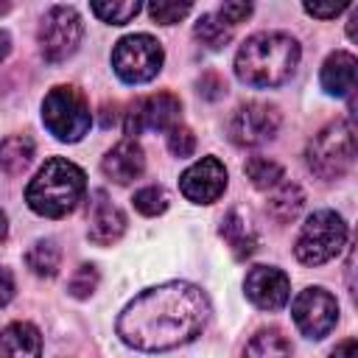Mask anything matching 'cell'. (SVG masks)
I'll use <instances>...</instances> for the list:
<instances>
[{
  "label": "cell",
  "instance_id": "obj_27",
  "mask_svg": "<svg viewBox=\"0 0 358 358\" xmlns=\"http://www.w3.org/2000/svg\"><path fill=\"white\" fill-rule=\"evenodd\" d=\"M131 201H134V207H137L143 215H159V213L168 210V193H165L159 185L140 187Z\"/></svg>",
  "mask_w": 358,
  "mask_h": 358
},
{
  "label": "cell",
  "instance_id": "obj_9",
  "mask_svg": "<svg viewBox=\"0 0 358 358\" xmlns=\"http://www.w3.org/2000/svg\"><path fill=\"white\" fill-rule=\"evenodd\" d=\"M291 316L305 338H324L338 322V302L330 291L310 285L296 294L291 305Z\"/></svg>",
  "mask_w": 358,
  "mask_h": 358
},
{
  "label": "cell",
  "instance_id": "obj_15",
  "mask_svg": "<svg viewBox=\"0 0 358 358\" xmlns=\"http://www.w3.org/2000/svg\"><path fill=\"white\" fill-rule=\"evenodd\" d=\"M101 168H103V173H106L112 182L129 185V182H134V179L143 173V168H145V154H143V148H140L134 140H123V143H117V145H112V148L106 151Z\"/></svg>",
  "mask_w": 358,
  "mask_h": 358
},
{
  "label": "cell",
  "instance_id": "obj_28",
  "mask_svg": "<svg viewBox=\"0 0 358 358\" xmlns=\"http://www.w3.org/2000/svg\"><path fill=\"white\" fill-rule=\"evenodd\" d=\"M95 288H98V268H95V266H90V263L78 266V268H76V274H73V277H70V282H67V291H70L76 299H87Z\"/></svg>",
  "mask_w": 358,
  "mask_h": 358
},
{
  "label": "cell",
  "instance_id": "obj_10",
  "mask_svg": "<svg viewBox=\"0 0 358 358\" xmlns=\"http://www.w3.org/2000/svg\"><path fill=\"white\" fill-rule=\"evenodd\" d=\"M179 112H182V103L171 92L143 95L129 106L123 117V131L129 137H137L143 131H168L173 123H179Z\"/></svg>",
  "mask_w": 358,
  "mask_h": 358
},
{
  "label": "cell",
  "instance_id": "obj_30",
  "mask_svg": "<svg viewBox=\"0 0 358 358\" xmlns=\"http://www.w3.org/2000/svg\"><path fill=\"white\" fill-rule=\"evenodd\" d=\"M350 3H352V0H302L305 11H308L310 17H316V20H333V17H338L341 11H347Z\"/></svg>",
  "mask_w": 358,
  "mask_h": 358
},
{
  "label": "cell",
  "instance_id": "obj_24",
  "mask_svg": "<svg viewBox=\"0 0 358 358\" xmlns=\"http://www.w3.org/2000/svg\"><path fill=\"white\" fill-rule=\"evenodd\" d=\"M249 182L257 187V190H268L274 185L282 182V165L268 159V157H249L246 165H243Z\"/></svg>",
  "mask_w": 358,
  "mask_h": 358
},
{
  "label": "cell",
  "instance_id": "obj_26",
  "mask_svg": "<svg viewBox=\"0 0 358 358\" xmlns=\"http://www.w3.org/2000/svg\"><path fill=\"white\" fill-rule=\"evenodd\" d=\"M193 0H148V14L159 25H173L187 17Z\"/></svg>",
  "mask_w": 358,
  "mask_h": 358
},
{
  "label": "cell",
  "instance_id": "obj_13",
  "mask_svg": "<svg viewBox=\"0 0 358 358\" xmlns=\"http://www.w3.org/2000/svg\"><path fill=\"white\" fill-rule=\"evenodd\" d=\"M243 291L249 296V302L260 310H280L285 308L288 296H291V280L285 271L274 268V266H255L246 274Z\"/></svg>",
  "mask_w": 358,
  "mask_h": 358
},
{
  "label": "cell",
  "instance_id": "obj_1",
  "mask_svg": "<svg viewBox=\"0 0 358 358\" xmlns=\"http://www.w3.org/2000/svg\"><path fill=\"white\" fill-rule=\"evenodd\" d=\"M210 319V299L193 282H162L137 294L117 316V336L145 352L173 350L201 336Z\"/></svg>",
  "mask_w": 358,
  "mask_h": 358
},
{
  "label": "cell",
  "instance_id": "obj_23",
  "mask_svg": "<svg viewBox=\"0 0 358 358\" xmlns=\"http://www.w3.org/2000/svg\"><path fill=\"white\" fill-rule=\"evenodd\" d=\"M143 0H92V14L109 25H126L137 17Z\"/></svg>",
  "mask_w": 358,
  "mask_h": 358
},
{
  "label": "cell",
  "instance_id": "obj_5",
  "mask_svg": "<svg viewBox=\"0 0 358 358\" xmlns=\"http://www.w3.org/2000/svg\"><path fill=\"white\" fill-rule=\"evenodd\" d=\"M42 123L62 143H78L92 123L90 103L78 87L59 84L42 101Z\"/></svg>",
  "mask_w": 358,
  "mask_h": 358
},
{
  "label": "cell",
  "instance_id": "obj_14",
  "mask_svg": "<svg viewBox=\"0 0 358 358\" xmlns=\"http://www.w3.org/2000/svg\"><path fill=\"white\" fill-rule=\"evenodd\" d=\"M90 227L87 235L92 243L98 246H112L115 241H120V235L126 232V215L117 204L109 201V196L103 190H95L90 199V215H87Z\"/></svg>",
  "mask_w": 358,
  "mask_h": 358
},
{
  "label": "cell",
  "instance_id": "obj_8",
  "mask_svg": "<svg viewBox=\"0 0 358 358\" xmlns=\"http://www.w3.org/2000/svg\"><path fill=\"white\" fill-rule=\"evenodd\" d=\"M81 36H84V22H81L78 11L70 6H53L42 17L39 31H36L39 50H42L45 62H50V64H59L67 56H73L81 45Z\"/></svg>",
  "mask_w": 358,
  "mask_h": 358
},
{
  "label": "cell",
  "instance_id": "obj_19",
  "mask_svg": "<svg viewBox=\"0 0 358 358\" xmlns=\"http://www.w3.org/2000/svg\"><path fill=\"white\" fill-rule=\"evenodd\" d=\"M302 201H305V196H302L299 185H294V182H280V185H274V193H271L266 210H268V215H271L277 224H288V221H294V218L299 215Z\"/></svg>",
  "mask_w": 358,
  "mask_h": 358
},
{
  "label": "cell",
  "instance_id": "obj_31",
  "mask_svg": "<svg viewBox=\"0 0 358 358\" xmlns=\"http://www.w3.org/2000/svg\"><path fill=\"white\" fill-rule=\"evenodd\" d=\"M249 14H252V0H224L218 8V20L227 22L229 28L241 25Z\"/></svg>",
  "mask_w": 358,
  "mask_h": 358
},
{
  "label": "cell",
  "instance_id": "obj_11",
  "mask_svg": "<svg viewBox=\"0 0 358 358\" xmlns=\"http://www.w3.org/2000/svg\"><path fill=\"white\" fill-rule=\"evenodd\" d=\"M280 131V112L271 103L249 101L238 106L229 120V140L235 145H263L274 140Z\"/></svg>",
  "mask_w": 358,
  "mask_h": 358
},
{
  "label": "cell",
  "instance_id": "obj_18",
  "mask_svg": "<svg viewBox=\"0 0 358 358\" xmlns=\"http://www.w3.org/2000/svg\"><path fill=\"white\" fill-rule=\"evenodd\" d=\"M42 336L31 322H11L0 333V355H39Z\"/></svg>",
  "mask_w": 358,
  "mask_h": 358
},
{
  "label": "cell",
  "instance_id": "obj_17",
  "mask_svg": "<svg viewBox=\"0 0 358 358\" xmlns=\"http://www.w3.org/2000/svg\"><path fill=\"white\" fill-rule=\"evenodd\" d=\"M221 238L227 241V246L232 249V255L241 257V260L249 257L255 252V246H257V232H255V227L249 224V218L238 207L224 215V221H221Z\"/></svg>",
  "mask_w": 358,
  "mask_h": 358
},
{
  "label": "cell",
  "instance_id": "obj_35",
  "mask_svg": "<svg viewBox=\"0 0 358 358\" xmlns=\"http://www.w3.org/2000/svg\"><path fill=\"white\" fill-rule=\"evenodd\" d=\"M355 22H358V14L352 11V14H350V22H347V36H350V39H355Z\"/></svg>",
  "mask_w": 358,
  "mask_h": 358
},
{
  "label": "cell",
  "instance_id": "obj_32",
  "mask_svg": "<svg viewBox=\"0 0 358 358\" xmlns=\"http://www.w3.org/2000/svg\"><path fill=\"white\" fill-rule=\"evenodd\" d=\"M199 92H201L207 101H215V98H221V95L227 92V84H224V78H221L215 70H207V73L199 78Z\"/></svg>",
  "mask_w": 358,
  "mask_h": 358
},
{
  "label": "cell",
  "instance_id": "obj_22",
  "mask_svg": "<svg viewBox=\"0 0 358 358\" xmlns=\"http://www.w3.org/2000/svg\"><path fill=\"white\" fill-rule=\"evenodd\" d=\"M193 36H196L204 48H210V50H221V48L232 39V28H229L227 22H221L218 14H204V17H199L196 25H193Z\"/></svg>",
  "mask_w": 358,
  "mask_h": 358
},
{
  "label": "cell",
  "instance_id": "obj_21",
  "mask_svg": "<svg viewBox=\"0 0 358 358\" xmlns=\"http://www.w3.org/2000/svg\"><path fill=\"white\" fill-rule=\"evenodd\" d=\"M25 263L34 274L39 277H53L59 271V263H62V249L53 243V241H36L28 252H25Z\"/></svg>",
  "mask_w": 358,
  "mask_h": 358
},
{
  "label": "cell",
  "instance_id": "obj_20",
  "mask_svg": "<svg viewBox=\"0 0 358 358\" xmlns=\"http://www.w3.org/2000/svg\"><path fill=\"white\" fill-rule=\"evenodd\" d=\"M34 159V140L28 134H11L0 145V168L11 176L22 173Z\"/></svg>",
  "mask_w": 358,
  "mask_h": 358
},
{
  "label": "cell",
  "instance_id": "obj_29",
  "mask_svg": "<svg viewBox=\"0 0 358 358\" xmlns=\"http://www.w3.org/2000/svg\"><path fill=\"white\" fill-rule=\"evenodd\" d=\"M168 151H171L173 157H190V154L196 151V137H193V131H190L187 126H182V123H173V126L168 129Z\"/></svg>",
  "mask_w": 358,
  "mask_h": 358
},
{
  "label": "cell",
  "instance_id": "obj_16",
  "mask_svg": "<svg viewBox=\"0 0 358 358\" xmlns=\"http://www.w3.org/2000/svg\"><path fill=\"white\" fill-rule=\"evenodd\" d=\"M355 56L347 53V50H336L324 59L322 64V90L327 95H347L352 87H355Z\"/></svg>",
  "mask_w": 358,
  "mask_h": 358
},
{
  "label": "cell",
  "instance_id": "obj_7",
  "mask_svg": "<svg viewBox=\"0 0 358 358\" xmlns=\"http://www.w3.org/2000/svg\"><path fill=\"white\" fill-rule=\"evenodd\" d=\"M165 53L151 34H129L112 48V67L126 84H145L162 70Z\"/></svg>",
  "mask_w": 358,
  "mask_h": 358
},
{
  "label": "cell",
  "instance_id": "obj_4",
  "mask_svg": "<svg viewBox=\"0 0 358 358\" xmlns=\"http://www.w3.org/2000/svg\"><path fill=\"white\" fill-rule=\"evenodd\" d=\"M305 162L319 179H341L355 162L352 120H333L319 129L305 148Z\"/></svg>",
  "mask_w": 358,
  "mask_h": 358
},
{
  "label": "cell",
  "instance_id": "obj_33",
  "mask_svg": "<svg viewBox=\"0 0 358 358\" xmlns=\"http://www.w3.org/2000/svg\"><path fill=\"white\" fill-rule=\"evenodd\" d=\"M14 296V277L8 268H0V308H6Z\"/></svg>",
  "mask_w": 358,
  "mask_h": 358
},
{
  "label": "cell",
  "instance_id": "obj_3",
  "mask_svg": "<svg viewBox=\"0 0 358 358\" xmlns=\"http://www.w3.org/2000/svg\"><path fill=\"white\" fill-rule=\"evenodd\" d=\"M87 190V176L84 171L62 157L48 159L36 176L28 182L25 187V201L36 215L45 218H62L67 213L76 210V204L81 201Z\"/></svg>",
  "mask_w": 358,
  "mask_h": 358
},
{
  "label": "cell",
  "instance_id": "obj_6",
  "mask_svg": "<svg viewBox=\"0 0 358 358\" xmlns=\"http://www.w3.org/2000/svg\"><path fill=\"white\" fill-rule=\"evenodd\" d=\"M344 241H347L344 218L333 210H316L302 224L296 243H294V255L305 266H322L341 252Z\"/></svg>",
  "mask_w": 358,
  "mask_h": 358
},
{
  "label": "cell",
  "instance_id": "obj_12",
  "mask_svg": "<svg viewBox=\"0 0 358 358\" xmlns=\"http://www.w3.org/2000/svg\"><path fill=\"white\" fill-rule=\"evenodd\" d=\"M227 187V168L215 157H201L179 176V190L193 204H213Z\"/></svg>",
  "mask_w": 358,
  "mask_h": 358
},
{
  "label": "cell",
  "instance_id": "obj_36",
  "mask_svg": "<svg viewBox=\"0 0 358 358\" xmlns=\"http://www.w3.org/2000/svg\"><path fill=\"white\" fill-rule=\"evenodd\" d=\"M6 232H8V218H6V213L0 210V243H3V238H6Z\"/></svg>",
  "mask_w": 358,
  "mask_h": 358
},
{
  "label": "cell",
  "instance_id": "obj_37",
  "mask_svg": "<svg viewBox=\"0 0 358 358\" xmlns=\"http://www.w3.org/2000/svg\"><path fill=\"white\" fill-rule=\"evenodd\" d=\"M8 8H11V3H8V0H0V14H6Z\"/></svg>",
  "mask_w": 358,
  "mask_h": 358
},
{
  "label": "cell",
  "instance_id": "obj_34",
  "mask_svg": "<svg viewBox=\"0 0 358 358\" xmlns=\"http://www.w3.org/2000/svg\"><path fill=\"white\" fill-rule=\"evenodd\" d=\"M8 50H11V36L8 31H0V62L8 56Z\"/></svg>",
  "mask_w": 358,
  "mask_h": 358
},
{
  "label": "cell",
  "instance_id": "obj_25",
  "mask_svg": "<svg viewBox=\"0 0 358 358\" xmlns=\"http://www.w3.org/2000/svg\"><path fill=\"white\" fill-rule=\"evenodd\" d=\"M288 352H291V341L280 330H260L246 344V355H288Z\"/></svg>",
  "mask_w": 358,
  "mask_h": 358
},
{
  "label": "cell",
  "instance_id": "obj_2",
  "mask_svg": "<svg viewBox=\"0 0 358 358\" xmlns=\"http://www.w3.org/2000/svg\"><path fill=\"white\" fill-rule=\"evenodd\" d=\"M299 64V42L282 31L249 36L235 53V76L257 90L285 84Z\"/></svg>",
  "mask_w": 358,
  "mask_h": 358
}]
</instances>
